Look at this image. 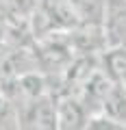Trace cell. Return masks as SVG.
I'll list each match as a JSON object with an SVG mask.
<instances>
[{
    "label": "cell",
    "instance_id": "cell-1",
    "mask_svg": "<svg viewBox=\"0 0 126 130\" xmlns=\"http://www.w3.org/2000/svg\"><path fill=\"white\" fill-rule=\"evenodd\" d=\"M13 106L18 130H57V98L52 93L35 100H20Z\"/></svg>",
    "mask_w": 126,
    "mask_h": 130
},
{
    "label": "cell",
    "instance_id": "cell-2",
    "mask_svg": "<svg viewBox=\"0 0 126 130\" xmlns=\"http://www.w3.org/2000/svg\"><path fill=\"white\" fill-rule=\"evenodd\" d=\"M102 32L107 48H126V0H107Z\"/></svg>",
    "mask_w": 126,
    "mask_h": 130
},
{
    "label": "cell",
    "instance_id": "cell-4",
    "mask_svg": "<svg viewBox=\"0 0 126 130\" xmlns=\"http://www.w3.org/2000/svg\"><path fill=\"white\" fill-rule=\"evenodd\" d=\"M100 65L113 85L126 89V48H107L100 54Z\"/></svg>",
    "mask_w": 126,
    "mask_h": 130
},
{
    "label": "cell",
    "instance_id": "cell-5",
    "mask_svg": "<svg viewBox=\"0 0 126 130\" xmlns=\"http://www.w3.org/2000/svg\"><path fill=\"white\" fill-rule=\"evenodd\" d=\"M100 115L107 117L113 124L126 128V89L124 87H117V85L111 87V91L107 93V98L102 102Z\"/></svg>",
    "mask_w": 126,
    "mask_h": 130
},
{
    "label": "cell",
    "instance_id": "cell-7",
    "mask_svg": "<svg viewBox=\"0 0 126 130\" xmlns=\"http://www.w3.org/2000/svg\"><path fill=\"white\" fill-rule=\"evenodd\" d=\"M11 106H13V100H11V93H9V89L5 87V83L0 80V115H7Z\"/></svg>",
    "mask_w": 126,
    "mask_h": 130
},
{
    "label": "cell",
    "instance_id": "cell-6",
    "mask_svg": "<svg viewBox=\"0 0 126 130\" xmlns=\"http://www.w3.org/2000/svg\"><path fill=\"white\" fill-rule=\"evenodd\" d=\"M83 26H100L102 28L107 0H70Z\"/></svg>",
    "mask_w": 126,
    "mask_h": 130
},
{
    "label": "cell",
    "instance_id": "cell-3",
    "mask_svg": "<svg viewBox=\"0 0 126 130\" xmlns=\"http://www.w3.org/2000/svg\"><path fill=\"white\" fill-rule=\"evenodd\" d=\"M91 115L74 95L57 98V130H89Z\"/></svg>",
    "mask_w": 126,
    "mask_h": 130
}]
</instances>
